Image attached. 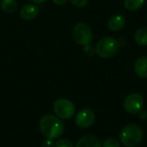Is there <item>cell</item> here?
<instances>
[{
  "mask_svg": "<svg viewBox=\"0 0 147 147\" xmlns=\"http://www.w3.org/2000/svg\"><path fill=\"white\" fill-rule=\"evenodd\" d=\"M39 127L42 134L50 140L59 139L64 132V123L62 121L54 115H44L39 123Z\"/></svg>",
  "mask_w": 147,
  "mask_h": 147,
  "instance_id": "obj_1",
  "label": "cell"
},
{
  "mask_svg": "<svg viewBox=\"0 0 147 147\" xmlns=\"http://www.w3.org/2000/svg\"><path fill=\"white\" fill-rule=\"evenodd\" d=\"M120 140L124 146L134 147L142 141L143 132L139 126L135 124H127L121 130Z\"/></svg>",
  "mask_w": 147,
  "mask_h": 147,
  "instance_id": "obj_2",
  "label": "cell"
},
{
  "mask_svg": "<svg viewBox=\"0 0 147 147\" xmlns=\"http://www.w3.org/2000/svg\"><path fill=\"white\" fill-rule=\"evenodd\" d=\"M95 49L96 54L99 57L109 59L115 56L118 53L120 49V43L116 39L107 36L102 38L97 42Z\"/></svg>",
  "mask_w": 147,
  "mask_h": 147,
  "instance_id": "obj_3",
  "label": "cell"
},
{
  "mask_svg": "<svg viewBox=\"0 0 147 147\" xmlns=\"http://www.w3.org/2000/svg\"><path fill=\"white\" fill-rule=\"evenodd\" d=\"M72 38L78 45L84 47L91 44L93 40V33L88 24L79 22L73 28Z\"/></svg>",
  "mask_w": 147,
  "mask_h": 147,
  "instance_id": "obj_4",
  "label": "cell"
},
{
  "mask_svg": "<svg viewBox=\"0 0 147 147\" xmlns=\"http://www.w3.org/2000/svg\"><path fill=\"white\" fill-rule=\"evenodd\" d=\"M53 112L59 119L68 120L74 116L76 113V107L71 101L61 98L54 102Z\"/></svg>",
  "mask_w": 147,
  "mask_h": 147,
  "instance_id": "obj_5",
  "label": "cell"
},
{
  "mask_svg": "<svg viewBox=\"0 0 147 147\" xmlns=\"http://www.w3.org/2000/svg\"><path fill=\"white\" fill-rule=\"evenodd\" d=\"M144 106L143 96L138 93H132L128 95L124 101V109L125 110L131 114L136 115L142 109Z\"/></svg>",
  "mask_w": 147,
  "mask_h": 147,
  "instance_id": "obj_6",
  "label": "cell"
},
{
  "mask_svg": "<svg viewBox=\"0 0 147 147\" xmlns=\"http://www.w3.org/2000/svg\"><path fill=\"white\" fill-rule=\"evenodd\" d=\"M95 121V115L93 111L89 109H84L80 110L75 119L77 126L80 128H88L93 125Z\"/></svg>",
  "mask_w": 147,
  "mask_h": 147,
  "instance_id": "obj_7",
  "label": "cell"
},
{
  "mask_svg": "<svg viewBox=\"0 0 147 147\" xmlns=\"http://www.w3.org/2000/svg\"><path fill=\"white\" fill-rule=\"evenodd\" d=\"M40 12L39 8L34 5V4H31V3H28L23 5L21 9H20V16L24 19V20H33L34 19L38 14Z\"/></svg>",
  "mask_w": 147,
  "mask_h": 147,
  "instance_id": "obj_8",
  "label": "cell"
},
{
  "mask_svg": "<svg viewBox=\"0 0 147 147\" xmlns=\"http://www.w3.org/2000/svg\"><path fill=\"white\" fill-rule=\"evenodd\" d=\"M125 24H126V17L121 14L113 16L108 22V27L112 31H119L122 29Z\"/></svg>",
  "mask_w": 147,
  "mask_h": 147,
  "instance_id": "obj_9",
  "label": "cell"
},
{
  "mask_svg": "<svg viewBox=\"0 0 147 147\" xmlns=\"http://www.w3.org/2000/svg\"><path fill=\"white\" fill-rule=\"evenodd\" d=\"M134 71L141 78H147V56L140 57L134 64Z\"/></svg>",
  "mask_w": 147,
  "mask_h": 147,
  "instance_id": "obj_10",
  "label": "cell"
},
{
  "mask_svg": "<svg viewBox=\"0 0 147 147\" xmlns=\"http://www.w3.org/2000/svg\"><path fill=\"white\" fill-rule=\"evenodd\" d=\"M76 147H102L97 138L92 135H85L78 140Z\"/></svg>",
  "mask_w": 147,
  "mask_h": 147,
  "instance_id": "obj_11",
  "label": "cell"
},
{
  "mask_svg": "<svg viewBox=\"0 0 147 147\" xmlns=\"http://www.w3.org/2000/svg\"><path fill=\"white\" fill-rule=\"evenodd\" d=\"M134 40L136 43L141 47L147 46V27L140 28L135 34H134Z\"/></svg>",
  "mask_w": 147,
  "mask_h": 147,
  "instance_id": "obj_12",
  "label": "cell"
},
{
  "mask_svg": "<svg viewBox=\"0 0 147 147\" xmlns=\"http://www.w3.org/2000/svg\"><path fill=\"white\" fill-rule=\"evenodd\" d=\"M0 7L4 12L12 14L17 9V3L16 0H1Z\"/></svg>",
  "mask_w": 147,
  "mask_h": 147,
  "instance_id": "obj_13",
  "label": "cell"
},
{
  "mask_svg": "<svg viewBox=\"0 0 147 147\" xmlns=\"http://www.w3.org/2000/svg\"><path fill=\"white\" fill-rule=\"evenodd\" d=\"M145 2L146 0H124V6L127 9L134 11L143 7Z\"/></svg>",
  "mask_w": 147,
  "mask_h": 147,
  "instance_id": "obj_14",
  "label": "cell"
},
{
  "mask_svg": "<svg viewBox=\"0 0 147 147\" xmlns=\"http://www.w3.org/2000/svg\"><path fill=\"white\" fill-rule=\"evenodd\" d=\"M102 147H120V142L114 138H109L104 140Z\"/></svg>",
  "mask_w": 147,
  "mask_h": 147,
  "instance_id": "obj_15",
  "label": "cell"
},
{
  "mask_svg": "<svg viewBox=\"0 0 147 147\" xmlns=\"http://www.w3.org/2000/svg\"><path fill=\"white\" fill-rule=\"evenodd\" d=\"M55 147H74V145L70 140L60 139L55 143Z\"/></svg>",
  "mask_w": 147,
  "mask_h": 147,
  "instance_id": "obj_16",
  "label": "cell"
},
{
  "mask_svg": "<svg viewBox=\"0 0 147 147\" xmlns=\"http://www.w3.org/2000/svg\"><path fill=\"white\" fill-rule=\"evenodd\" d=\"M69 1L71 2V4L78 8H84L89 3V0H69Z\"/></svg>",
  "mask_w": 147,
  "mask_h": 147,
  "instance_id": "obj_17",
  "label": "cell"
},
{
  "mask_svg": "<svg viewBox=\"0 0 147 147\" xmlns=\"http://www.w3.org/2000/svg\"><path fill=\"white\" fill-rule=\"evenodd\" d=\"M84 53L89 56V57H91L94 55V53H96V49L94 48L93 46H91L90 44V45H87V46H84Z\"/></svg>",
  "mask_w": 147,
  "mask_h": 147,
  "instance_id": "obj_18",
  "label": "cell"
},
{
  "mask_svg": "<svg viewBox=\"0 0 147 147\" xmlns=\"http://www.w3.org/2000/svg\"><path fill=\"white\" fill-rule=\"evenodd\" d=\"M40 147H55V143L53 141V140L47 139L46 140H44L42 142Z\"/></svg>",
  "mask_w": 147,
  "mask_h": 147,
  "instance_id": "obj_19",
  "label": "cell"
},
{
  "mask_svg": "<svg viewBox=\"0 0 147 147\" xmlns=\"http://www.w3.org/2000/svg\"><path fill=\"white\" fill-rule=\"evenodd\" d=\"M139 115L142 120H146L147 119V111L146 110H140L139 112Z\"/></svg>",
  "mask_w": 147,
  "mask_h": 147,
  "instance_id": "obj_20",
  "label": "cell"
},
{
  "mask_svg": "<svg viewBox=\"0 0 147 147\" xmlns=\"http://www.w3.org/2000/svg\"><path fill=\"white\" fill-rule=\"evenodd\" d=\"M52 2L56 5L61 6V5H64L67 2V0H52Z\"/></svg>",
  "mask_w": 147,
  "mask_h": 147,
  "instance_id": "obj_21",
  "label": "cell"
},
{
  "mask_svg": "<svg viewBox=\"0 0 147 147\" xmlns=\"http://www.w3.org/2000/svg\"><path fill=\"white\" fill-rule=\"evenodd\" d=\"M33 3H37V4H40V3H44L46 0H31Z\"/></svg>",
  "mask_w": 147,
  "mask_h": 147,
  "instance_id": "obj_22",
  "label": "cell"
}]
</instances>
